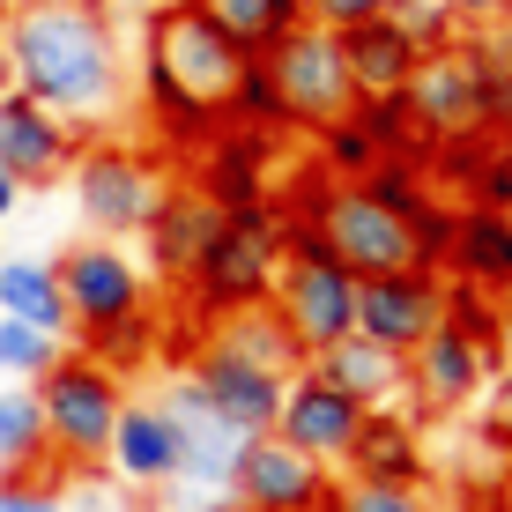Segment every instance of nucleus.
Wrapping results in <instances>:
<instances>
[{"label": "nucleus", "instance_id": "obj_30", "mask_svg": "<svg viewBox=\"0 0 512 512\" xmlns=\"http://www.w3.org/2000/svg\"><path fill=\"white\" fill-rule=\"evenodd\" d=\"M446 327L461 334V342H475V349H483V357H505L498 297H483V290H461V282H453V290H446Z\"/></svg>", "mask_w": 512, "mask_h": 512}, {"label": "nucleus", "instance_id": "obj_33", "mask_svg": "<svg viewBox=\"0 0 512 512\" xmlns=\"http://www.w3.org/2000/svg\"><path fill=\"white\" fill-rule=\"evenodd\" d=\"M394 0H305V23L320 30H357V23H379Z\"/></svg>", "mask_w": 512, "mask_h": 512}, {"label": "nucleus", "instance_id": "obj_11", "mask_svg": "<svg viewBox=\"0 0 512 512\" xmlns=\"http://www.w3.org/2000/svg\"><path fill=\"white\" fill-rule=\"evenodd\" d=\"M364 416H372V409H357L342 386H327V379L305 364V372H290V386H282L275 438H282V446H297L305 461H320V468L342 475L349 446H357V431H364Z\"/></svg>", "mask_w": 512, "mask_h": 512}, {"label": "nucleus", "instance_id": "obj_21", "mask_svg": "<svg viewBox=\"0 0 512 512\" xmlns=\"http://www.w3.org/2000/svg\"><path fill=\"white\" fill-rule=\"evenodd\" d=\"M268 156H275V134H253V127H223V134L201 149V193H208L216 208L268 201Z\"/></svg>", "mask_w": 512, "mask_h": 512}, {"label": "nucleus", "instance_id": "obj_24", "mask_svg": "<svg viewBox=\"0 0 512 512\" xmlns=\"http://www.w3.org/2000/svg\"><path fill=\"white\" fill-rule=\"evenodd\" d=\"M0 475H45V483H60L38 386H0Z\"/></svg>", "mask_w": 512, "mask_h": 512}, {"label": "nucleus", "instance_id": "obj_15", "mask_svg": "<svg viewBox=\"0 0 512 512\" xmlns=\"http://www.w3.org/2000/svg\"><path fill=\"white\" fill-rule=\"evenodd\" d=\"M82 141L90 134H75L60 112H45V104H30V97H15L0 104V171H8L15 186H60L67 171H75V156H82Z\"/></svg>", "mask_w": 512, "mask_h": 512}, {"label": "nucleus", "instance_id": "obj_39", "mask_svg": "<svg viewBox=\"0 0 512 512\" xmlns=\"http://www.w3.org/2000/svg\"><path fill=\"white\" fill-rule=\"evenodd\" d=\"M453 8H461V15H483V8H498V0H453Z\"/></svg>", "mask_w": 512, "mask_h": 512}, {"label": "nucleus", "instance_id": "obj_1", "mask_svg": "<svg viewBox=\"0 0 512 512\" xmlns=\"http://www.w3.org/2000/svg\"><path fill=\"white\" fill-rule=\"evenodd\" d=\"M8 90L97 134L127 112V52L104 8H30L8 15Z\"/></svg>", "mask_w": 512, "mask_h": 512}, {"label": "nucleus", "instance_id": "obj_27", "mask_svg": "<svg viewBox=\"0 0 512 512\" xmlns=\"http://www.w3.org/2000/svg\"><path fill=\"white\" fill-rule=\"evenodd\" d=\"M67 334H45V327H23V320H0V372H8V386H38L52 364L67 357Z\"/></svg>", "mask_w": 512, "mask_h": 512}, {"label": "nucleus", "instance_id": "obj_18", "mask_svg": "<svg viewBox=\"0 0 512 512\" xmlns=\"http://www.w3.org/2000/svg\"><path fill=\"white\" fill-rule=\"evenodd\" d=\"M446 282L483 297L512 290V208H461L453 216V245H446Z\"/></svg>", "mask_w": 512, "mask_h": 512}, {"label": "nucleus", "instance_id": "obj_36", "mask_svg": "<svg viewBox=\"0 0 512 512\" xmlns=\"http://www.w3.org/2000/svg\"><path fill=\"white\" fill-rule=\"evenodd\" d=\"M15 15H30V8H97V0H8Z\"/></svg>", "mask_w": 512, "mask_h": 512}, {"label": "nucleus", "instance_id": "obj_3", "mask_svg": "<svg viewBox=\"0 0 512 512\" xmlns=\"http://www.w3.org/2000/svg\"><path fill=\"white\" fill-rule=\"evenodd\" d=\"M275 268H282V201H245L216 216V238L201 245L186 275V312L201 327L231 320V312H253L275 297Z\"/></svg>", "mask_w": 512, "mask_h": 512}, {"label": "nucleus", "instance_id": "obj_4", "mask_svg": "<svg viewBox=\"0 0 512 512\" xmlns=\"http://www.w3.org/2000/svg\"><path fill=\"white\" fill-rule=\"evenodd\" d=\"M268 305H275V320L290 327V342L305 349V364H312V357H327L334 342L357 334V275H349L305 223L282 216V268H275Z\"/></svg>", "mask_w": 512, "mask_h": 512}, {"label": "nucleus", "instance_id": "obj_37", "mask_svg": "<svg viewBox=\"0 0 512 512\" xmlns=\"http://www.w3.org/2000/svg\"><path fill=\"white\" fill-rule=\"evenodd\" d=\"M498 327H505V357H498V364H512V290L498 297Z\"/></svg>", "mask_w": 512, "mask_h": 512}, {"label": "nucleus", "instance_id": "obj_17", "mask_svg": "<svg viewBox=\"0 0 512 512\" xmlns=\"http://www.w3.org/2000/svg\"><path fill=\"white\" fill-rule=\"evenodd\" d=\"M216 216L223 208L208 201L201 186H171L164 201H156L149 231H141V268H149V282H164V290H186L193 260H201V245L216 238Z\"/></svg>", "mask_w": 512, "mask_h": 512}, {"label": "nucleus", "instance_id": "obj_23", "mask_svg": "<svg viewBox=\"0 0 512 512\" xmlns=\"http://www.w3.org/2000/svg\"><path fill=\"white\" fill-rule=\"evenodd\" d=\"M193 8H201L245 60H268L282 38L305 30V0H193Z\"/></svg>", "mask_w": 512, "mask_h": 512}, {"label": "nucleus", "instance_id": "obj_7", "mask_svg": "<svg viewBox=\"0 0 512 512\" xmlns=\"http://www.w3.org/2000/svg\"><path fill=\"white\" fill-rule=\"evenodd\" d=\"M67 179H75V208H82V223H90V238H119V245L149 231L156 201L171 193V179L156 171V156L134 149V141H112V134L82 141Z\"/></svg>", "mask_w": 512, "mask_h": 512}, {"label": "nucleus", "instance_id": "obj_38", "mask_svg": "<svg viewBox=\"0 0 512 512\" xmlns=\"http://www.w3.org/2000/svg\"><path fill=\"white\" fill-rule=\"evenodd\" d=\"M0 90H8V15H0Z\"/></svg>", "mask_w": 512, "mask_h": 512}, {"label": "nucleus", "instance_id": "obj_34", "mask_svg": "<svg viewBox=\"0 0 512 512\" xmlns=\"http://www.w3.org/2000/svg\"><path fill=\"white\" fill-rule=\"evenodd\" d=\"M490 446L512 461V364H498V386H490Z\"/></svg>", "mask_w": 512, "mask_h": 512}, {"label": "nucleus", "instance_id": "obj_35", "mask_svg": "<svg viewBox=\"0 0 512 512\" xmlns=\"http://www.w3.org/2000/svg\"><path fill=\"white\" fill-rule=\"evenodd\" d=\"M15 208H23V186H15V179H8V171H0V223H8V216H15Z\"/></svg>", "mask_w": 512, "mask_h": 512}, {"label": "nucleus", "instance_id": "obj_16", "mask_svg": "<svg viewBox=\"0 0 512 512\" xmlns=\"http://www.w3.org/2000/svg\"><path fill=\"white\" fill-rule=\"evenodd\" d=\"M342 483H386V490H423L431 483V438L416 409H372L342 461Z\"/></svg>", "mask_w": 512, "mask_h": 512}, {"label": "nucleus", "instance_id": "obj_40", "mask_svg": "<svg viewBox=\"0 0 512 512\" xmlns=\"http://www.w3.org/2000/svg\"><path fill=\"white\" fill-rule=\"evenodd\" d=\"M0 15H15V8H8V0H0Z\"/></svg>", "mask_w": 512, "mask_h": 512}, {"label": "nucleus", "instance_id": "obj_6", "mask_svg": "<svg viewBox=\"0 0 512 512\" xmlns=\"http://www.w3.org/2000/svg\"><path fill=\"white\" fill-rule=\"evenodd\" d=\"M60 297H67V342H97V334L127 327V320H149V268H141L134 245L119 238H82L67 245L60 260Z\"/></svg>", "mask_w": 512, "mask_h": 512}, {"label": "nucleus", "instance_id": "obj_20", "mask_svg": "<svg viewBox=\"0 0 512 512\" xmlns=\"http://www.w3.org/2000/svg\"><path fill=\"white\" fill-rule=\"evenodd\" d=\"M334 38H342V60H349V82H357V104H364V97H409L423 52L401 38L394 15L357 23V30H334Z\"/></svg>", "mask_w": 512, "mask_h": 512}, {"label": "nucleus", "instance_id": "obj_10", "mask_svg": "<svg viewBox=\"0 0 512 512\" xmlns=\"http://www.w3.org/2000/svg\"><path fill=\"white\" fill-rule=\"evenodd\" d=\"M104 468H112V483H119V490H134V498H164V490L179 483V468H186V438H179V423H171L164 394H127Z\"/></svg>", "mask_w": 512, "mask_h": 512}, {"label": "nucleus", "instance_id": "obj_8", "mask_svg": "<svg viewBox=\"0 0 512 512\" xmlns=\"http://www.w3.org/2000/svg\"><path fill=\"white\" fill-rule=\"evenodd\" d=\"M268 82L282 97V119L297 134H327L334 119L357 112V82H349V60H342V38L320 23H305L297 38H282L268 52Z\"/></svg>", "mask_w": 512, "mask_h": 512}, {"label": "nucleus", "instance_id": "obj_13", "mask_svg": "<svg viewBox=\"0 0 512 512\" xmlns=\"http://www.w3.org/2000/svg\"><path fill=\"white\" fill-rule=\"evenodd\" d=\"M231 498H238V512H327L334 468L305 461V453L282 446L275 431H260V438H245V461H238Z\"/></svg>", "mask_w": 512, "mask_h": 512}, {"label": "nucleus", "instance_id": "obj_31", "mask_svg": "<svg viewBox=\"0 0 512 512\" xmlns=\"http://www.w3.org/2000/svg\"><path fill=\"white\" fill-rule=\"evenodd\" d=\"M327 512H438V505H431V490H386V483H342L334 475Z\"/></svg>", "mask_w": 512, "mask_h": 512}, {"label": "nucleus", "instance_id": "obj_5", "mask_svg": "<svg viewBox=\"0 0 512 512\" xmlns=\"http://www.w3.org/2000/svg\"><path fill=\"white\" fill-rule=\"evenodd\" d=\"M38 409H45V438H52V468L60 475H104L119 409H127V379H119L112 364L67 349L38 379Z\"/></svg>", "mask_w": 512, "mask_h": 512}, {"label": "nucleus", "instance_id": "obj_29", "mask_svg": "<svg viewBox=\"0 0 512 512\" xmlns=\"http://www.w3.org/2000/svg\"><path fill=\"white\" fill-rule=\"evenodd\" d=\"M231 127H253V134H290V119H282V97H275V82H268V60H245V75H238V90H231Z\"/></svg>", "mask_w": 512, "mask_h": 512}, {"label": "nucleus", "instance_id": "obj_26", "mask_svg": "<svg viewBox=\"0 0 512 512\" xmlns=\"http://www.w3.org/2000/svg\"><path fill=\"white\" fill-rule=\"evenodd\" d=\"M312 141H320V171H327L334 186H364V179H372V171L386 164V149H379L372 134H364V119H357V112L334 119V127H327V134H312Z\"/></svg>", "mask_w": 512, "mask_h": 512}, {"label": "nucleus", "instance_id": "obj_19", "mask_svg": "<svg viewBox=\"0 0 512 512\" xmlns=\"http://www.w3.org/2000/svg\"><path fill=\"white\" fill-rule=\"evenodd\" d=\"M312 372L327 386H342L357 409H409V357L364 342V334H349V342H334L327 357H312Z\"/></svg>", "mask_w": 512, "mask_h": 512}, {"label": "nucleus", "instance_id": "obj_25", "mask_svg": "<svg viewBox=\"0 0 512 512\" xmlns=\"http://www.w3.org/2000/svg\"><path fill=\"white\" fill-rule=\"evenodd\" d=\"M208 342H223L231 357L260 364V372H275V379L305 372V349L290 342V327L275 320V305H253V312H231V320H216V327H208Z\"/></svg>", "mask_w": 512, "mask_h": 512}, {"label": "nucleus", "instance_id": "obj_9", "mask_svg": "<svg viewBox=\"0 0 512 512\" xmlns=\"http://www.w3.org/2000/svg\"><path fill=\"white\" fill-rule=\"evenodd\" d=\"M446 268H401V275H372L357 282V334L394 357H416L438 327H446Z\"/></svg>", "mask_w": 512, "mask_h": 512}, {"label": "nucleus", "instance_id": "obj_22", "mask_svg": "<svg viewBox=\"0 0 512 512\" xmlns=\"http://www.w3.org/2000/svg\"><path fill=\"white\" fill-rule=\"evenodd\" d=\"M0 320H23L45 334H67V297H60V268L38 253H0Z\"/></svg>", "mask_w": 512, "mask_h": 512}, {"label": "nucleus", "instance_id": "obj_2", "mask_svg": "<svg viewBox=\"0 0 512 512\" xmlns=\"http://www.w3.org/2000/svg\"><path fill=\"white\" fill-rule=\"evenodd\" d=\"M245 75V52L208 23L193 0H164L141 38V112L164 134V149H208L231 127V90Z\"/></svg>", "mask_w": 512, "mask_h": 512}, {"label": "nucleus", "instance_id": "obj_32", "mask_svg": "<svg viewBox=\"0 0 512 512\" xmlns=\"http://www.w3.org/2000/svg\"><path fill=\"white\" fill-rule=\"evenodd\" d=\"M0 512H67V505L60 483H45V475H0Z\"/></svg>", "mask_w": 512, "mask_h": 512}, {"label": "nucleus", "instance_id": "obj_14", "mask_svg": "<svg viewBox=\"0 0 512 512\" xmlns=\"http://www.w3.org/2000/svg\"><path fill=\"white\" fill-rule=\"evenodd\" d=\"M490 386H498V357H483L453 327H438L409 357V409L416 416H461L475 401H490Z\"/></svg>", "mask_w": 512, "mask_h": 512}, {"label": "nucleus", "instance_id": "obj_28", "mask_svg": "<svg viewBox=\"0 0 512 512\" xmlns=\"http://www.w3.org/2000/svg\"><path fill=\"white\" fill-rule=\"evenodd\" d=\"M386 15L401 23V38H409L423 60H431V52H446V45H461V23H468L453 0H394Z\"/></svg>", "mask_w": 512, "mask_h": 512}, {"label": "nucleus", "instance_id": "obj_41", "mask_svg": "<svg viewBox=\"0 0 512 512\" xmlns=\"http://www.w3.org/2000/svg\"><path fill=\"white\" fill-rule=\"evenodd\" d=\"M0 104H8V90H0Z\"/></svg>", "mask_w": 512, "mask_h": 512}, {"label": "nucleus", "instance_id": "obj_12", "mask_svg": "<svg viewBox=\"0 0 512 512\" xmlns=\"http://www.w3.org/2000/svg\"><path fill=\"white\" fill-rule=\"evenodd\" d=\"M186 386L208 401L231 431H245V438H260V431H275V416H282V386L290 379H275V372H260V364H245V357H231L223 342H193L186 349Z\"/></svg>", "mask_w": 512, "mask_h": 512}]
</instances>
